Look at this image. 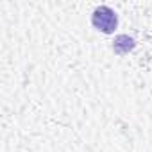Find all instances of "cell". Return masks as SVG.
Listing matches in <instances>:
<instances>
[{"label":"cell","instance_id":"obj_1","mask_svg":"<svg viewBox=\"0 0 152 152\" xmlns=\"http://www.w3.org/2000/svg\"><path fill=\"white\" fill-rule=\"evenodd\" d=\"M91 23L95 29L106 32V34H111L115 29H116V23H118V18H116V13L107 7V6H100L93 11V16H91Z\"/></svg>","mask_w":152,"mask_h":152}]
</instances>
